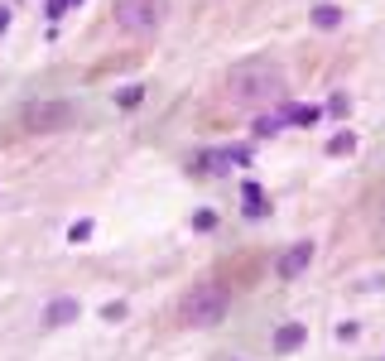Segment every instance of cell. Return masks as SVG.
<instances>
[{"label": "cell", "mask_w": 385, "mask_h": 361, "mask_svg": "<svg viewBox=\"0 0 385 361\" xmlns=\"http://www.w3.org/2000/svg\"><path fill=\"white\" fill-rule=\"evenodd\" d=\"M284 68L275 63V58H246V63H236L231 73H226V97L236 101V106H265V101H284Z\"/></svg>", "instance_id": "obj_1"}, {"label": "cell", "mask_w": 385, "mask_h": 361, "mask_svg": "<svg viewBox=\"0 0 385 361\" xmlns=\"http://www.w3.org/2000/svg\"><path fill=\"white\" fill-rule=\"evenodd\" d=\"M226 309H231V299H226L221 284H198L193 294H183L178 318L188 323V327H217V323L226 318Z\"/></svg>", "instance_id": "obj_2"}, {"label": "cell", "mask_w": 385, "mask_h": 361, "mask_svg": "<svg viewBox=\"0 0 385 361\" xmlns=\"http://www.w3.org/2000/svg\"><path fill=\"white\" fill-rule=\"evenodd\" d=\"M78 120V106L73 101H29L24 106V130L29 135H58Z\"/></svg>", "instance_id": "obj_3"}, {"label": "cell", "mask_w": 385, "mask_h": 361, "mask_svg": "<svg viewBox=\"0 0 385 361\" xmlns=\"http://www.w3.org/2000/svg\"><path fill=\"white\" fill-rule=\"evenodd\" d=\"M121 20L130 29H159L164 24V0H121Z\"/></svg>", "instance_id": "obj_4"}, {"label": "cell", "mask_w": 385, "mask_h": 361, "mask_svg": "<svg viewBox=\"0 0 385 361\" xmlns=\"http://www.w3.org/2000/svg\"><path fill=\"white\" fill-rule=\"evenodd\" d=\"M308 260H313V246H308V241H299V246H289V250L279 255V265H275V270H279V280H294V275H303V270H308Z\"/></svg>", "instance_id": "obj_5"}, {"label": "cell", "mask_w": 385, "mask_h": 361, "mask_svg": "<svg viewBox=\"0 0 385 361\" xmlns=\"http://www.w3.org/2000/svg\"><path fill=\"white\" fill-rule=\"evenodd\" d=\"M303 342H308V327H303V323H284V327L275 332V352H284V357L299 352Z\"/></svg>", "instance_id": "obj_6"}, {"label": "cell", "mask_w": 385, "mask_h": 361, "mask_svg": "<svg viewBox=\"0 0 385 361\" xmlns=\"http://www.w3.org/2000/svg\"><path fill=\"white\" fill-rule=\"evenodd\" d=\"M78 318V299H53V304H48V327H63V323H73Z\"/></svg>", "instance_id": "obj_7"}, {"label": "cell", "mask_w": 385, "mask_h": 361, "mask_svg": "<svg viewBox=\"0 0 385 361\" xmlns=\"http://www.w3.org/2000/svg\"><path fill=\"white\" fill-rule=\"evenodd\" d=\"M241 198H246V217H265V212H270V207H265V188H260L256 178L241 188Z\"/></svg>", "instance_id": "obj_8"}, {"label": "cell", "mask_w": 385, "mask_h": 361, "mask_svg": "<svg viewBox=\"0 0 385 361\" xmlns=\"http://www.w3.org/2000/svg\"><path fill=\"white\" fill-rule=\"evenodd\" d=\"M313 24H318V29H337V24H342V10H337V5H318V10H313Z\"/></svg>", "instance_id": "obj_9"}, {"label": "cell", "mask_w": 385, "mask_h": 361, "mask_svg": "<svg viewBox=\"0 0 385 361\" xmlns=\"http://www.w3.org/2000/svg\"><path fill=\"white\" fill-rule=\"evenodd\" d=\"M351 150H356V135H351V130H342V135L328 140V155H333V160H337V155H351Z\"/></svg>", "instance_id": "obj_10"}, {"label": "cell", "mask_w": 385, "mask_h": 361, "mask_svg": "<svg viewBox=\"0 0 385 361\" xmlns=\"http://www.w3.org/2000/svg\"><path fill=\"white\" fill-rule=\"evenodd\" d=\"M140 97H145V87H121V92H116V101H121V106H140Z\"/></svg>", "instance_id": "obj_11"}, {"label": "cell", "mask_w": 385, "mask_h": 361, "mask_svg": "<svg viewBox=\"0 0 385 361\" xmlns=\"http://www.w3.org/2000/svg\"><path fill=\"white\" fill-rule=\"evenodd\" d=\"M328 111H333V116H347V111H351V101H347V97H333V101H328Z\"/></svg>", "instance_id": "obj_12"}, {"label": "cell", "mask_w": 385, "mask_h": 361, "mask_svg": "<svg viewBox=\"0 0 385 361\" xmlns=\"http://www.w3.org/2000/svg\"><path fill=\"white\" fill-rule=\"evenodd\" d=\"M193 222H198V232H212V227H217V217H212V212H198Z\"/></svg>", "instance_id": "obj_13"}, {"label": "cell", "mask_w": 385, "mask_h": 361, "mask_svg": "<svg viewBox=\"0 0 385 361\" xmlns=\"http://www.w3.org/2000/svg\"><path fill=\"white\" fill-rule=\"evenodd\" d=\"M68 236H73V241H87V236H92V222H78V227H73Z\"/></svg>", "instance_id": "obj_14"}, {"label": "cell", "mask_w": 385, "mask_h": 361, "mask_svg": "<svg viewBox=\"0 0 385 361\" xmlns=\"http://www.w3.org/2000/svg\"><path fill=\"white\" fill-rule=\"evenodd\" d=\"M5 24H10V10H0V34H5Z\"/></svg>", "instance_id": "obj_15"}, {"label": "cell", "mask_w": 385, "mask_h": 361, "mask_svg": "<svg viewBox=\"0 0 385 361\" xmlns=\"http://www.w3.org/2000/svg\"><path fill=\"white\" fill-rule=\"evenodd\" d=\"M381 232H385V198H381Z\"/></svg>", "instance_id": "obj_16"}, {"label": "cell", "mask_w": 385, "mask_h": 361, "mask_svg": "<svg viewBox=\"0 0 385 361\" xmlns=\"http://www.w3.org/2000/svg\"><path fill=\"white\" fill-rule=\"evenodd\" d=\"M68 5H78V0H68Z\"/></svg>", "instance_id": "obj_17"}]
</instances>
